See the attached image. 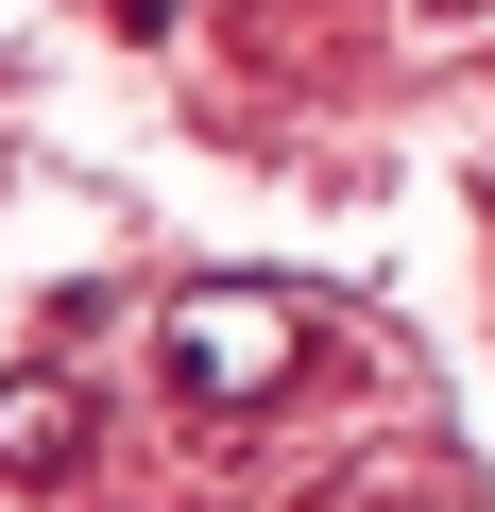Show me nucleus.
Segmentation results:
<instances>
[{"label": "nucleus", "mask_w": 495, "mask_h": 512, "mask_svg": "<svg viewBox=\"0 0 495 512\" xmlns=\"http://www.w3.org/2000/svg\"><path fill=\"white\" fill-rule=\"evenodd\" d=\"M154 359H171V410H257V393L308 359V308H274V291H188Z\"/></svg>", "instance_id": "1"}, {"label": "nucleus", "mask_w": 495, "mask_h": 512, "mask_svg": "<svg viewBox=\"0 0 495 512\" xmlns=\"http://www.w3.org/2000/svg\"><path fill=\"white\" fill-rule=\"evenodd\" d=\"M0 478H86V393L69 376H18V393H0Z\"/></svg>", "instance_id": "2"}, {"label": "nucleus", "mask_w": 495, "mask_h": 512, "mask_svg": "<svg viewBox=\"0 0 495 512\" xmlns=\"http://www.w3.org/2000/svg\"><path fill=\"white\" fill-rule=\"evenodd\" d=\"M444 18H495V0H444Z\"/></svg>", "instance_id": "3"}]
</instances>
